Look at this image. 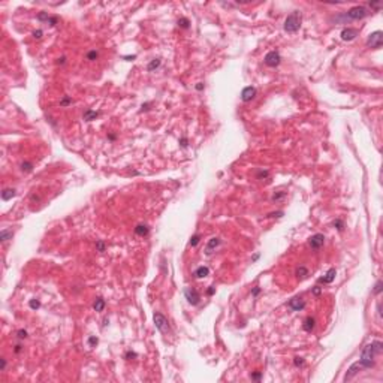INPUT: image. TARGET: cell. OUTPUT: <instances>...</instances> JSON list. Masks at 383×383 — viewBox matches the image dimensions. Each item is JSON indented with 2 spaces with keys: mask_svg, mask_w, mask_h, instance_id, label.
Segmentation results:
<instances>
[{
  "mask_svg": "<svg viewBox=\"0 0 383 383\" xmlns=\"http://www.w3.org/2000/svg\"><path fill=\"white\" fill-rule=\"evenodd\" d=\"M334 226H337V229H338V230H343V228H344V224H343V222H341V220H335V222H334Z\"/></svg>",
  "mask_w": 383,
  "mask_h": 383,
  "instance_id": "cell-31",
  "label": "cell"
},
{
  "mask_svg": "<svg viewBox=\"0 0 383 383\" xmlns=\"http://www.w3.org/2000/svg\"><path fill=\"white\" fill-rule=\"evenodd\" d=\"M382 350H383V344H382V341H379V340H376L373 343H370V344H367L364 347V350H362L361 359H359L362 367H364V368H371L374 365L376 355L382 353Z\"/></svg>",
  "mask_w": 383,
  "mask_h": 383,
  "instance_id": "cell-1",
  "label": "cell"
},
{
  "mask_svg": "<svg viewBox=\"0 0 383 383\" xmlns=\"http://www.w3.org/2000/svg\"><path fill=\"white\" fill-rule=\"evenodd\" d=\"M208 274H210V269L207 266H199L195 271V277H198V279H205Z\"/></svg>",
  "mask_w": 383,
  "mask_h": 383,
  "instance_id": "cell-16",
  "label": "cell"
},
{
  "mask_svg": "<svg viewBox=\"0 0 383 383\" xmlns=\"http://www.w3.org/2000/svg\"><path fill=\"white\" fill-rule=\"evenodd\" d=\"M15 196V190L14 189H5L2 192V199L3 201H9L11 198H14Z\"/></svg>",
  "mask_w": 383,
  "mask_h": 383,
  "instance_id": "cell-17",
  "label": "cell"
},
{
  "mask_svg": "<svg viewBox=\"0 0 383 383\" xmlns=\"http://www.w3.org/2000/svg\"><path fill=\"white\" fill-rule=\"evenodd\" d=\"M153 320H154V325L156 328L159 329L162 334H166L169 332V323H168V319L165 317L162 313H154L153 316Z\"/></svg>",
  "mask_w": 383,
  "mask_h": 383,
  "instance_id": "cell-3",
  "label": "cell"
},
{
  "mask_svg": "<svg viewBox=\"0 0 383 383\" xmlns=\"http://www.w3.org/2000/svg\"><path fill=\"white\" fill-rule=\"evenodd\" d=\"M31 169H33V165L29 163V162H25V163L21 165V171H23V172H31Z\"/></svg>",
  "mask_w": 383,
  "mask_h": 383,
  "instance_id": "cell-24",
  "label": "cell"
},
{
  "mask_svg": "<svg viewBox=\"0 0 383 383\" xmlns=\"http://www.w3.org/2000/svg\"><path fill=\"white\" fill-rule=\"evenodd\" d=\"M259 292H260V289H259V287H254V289H253V292H252V293H253V296H256V295H257V293H259Z\"/></svg>",
  "mask_w": 383,
  "mask_h": 383,
  "instance_id": "cell-42",
  "label": "cell"
},
{
  "mask_svg": "<svg viewBox=\"0 0 383 383\" xmlns=\"http://www.w3.org/2000/svg\"><path fill=\"white\" fill-rule=\"evenodd\" d=\"M299 25H301V12L299 11H295V12H292V14L286 18V21H285V30L287 33H295V31H298Z\"/></svg>",
  "mask_w": 383,
  "mask_h": 383,
  "instance_id": "cell-2",
  "label": "cell"
},
{
  "mask_svg": "<svg viewBox=\"0 0 383 383\" xmlns=\"http://www.w3.org/2000/svg\"><path fill=\"white\" fill-rule=\"evenodd\" d=\"M11 238H12V232H11V230H2V232H0V240H2L3 242L11 240Z\"/></svg>",
  "mask_w": 383,
  "mask_h": 383,
  "instance_id": "cell-22",
  "label": "cell"
},
{
  "mask_svg": "<svg viewBox=\"0 0 383 383\" xmlns=\"http://www.w3.org/2000/svg\"><path fill=\"white\" fill-rule=\"evenodd\" d=\"M368 15V9L364 8V6H355V8L349 9L346 12V18H350V19H361Z\"/></svg>",
  "mask_w": 383,
  "mask_h": 383,
  "instance_id": "cell-5",
  "label": "cell"
},
{
  "mask_svg": "<svg viewBox=\"0 0 383 383\" xmlns=\"http://www.w3.org/2000/svg\"><path fill=\"white\" fill-rule=\"evenodd\" d=\"M33 37H35V39H41L42 37V30H36L35 33H33Z\"/></svg>",
  "mask_w": 383,
  "mask_h": 383,
  "instance_id": "cell-35",
  "label": "cell"
},
{
  "mask_svg": "<svg viewBox=\"0 0 383 383\" xmlns=\"http://www.w3.org/2000/svg\"><path fill=\"white\" fill-rule=\"evenodd\" d=\"M283 196H285V192H281V193H279V195H274L273 196V201H279V199H281Z\"/></svg>",
  "mask_w": 383,
  "mask_h": 383,
  "instance_id": "cell-36",
  "label": "cell"
},
{
  "mask_svg": "<svg viewBox=\"0 0 383 383\" xmlns=\"http://www.w3.org/2000/svg\"><path fill=\"white\" fill-rule=\"evenodd\" d=\"M335 275H337V271H335V268H331L329 271L325 274V277H322V279H319V283H325V285H328V283H332L334 279H335Z\"/></svg>",
  "mask_w": 383,
  "mask_h": 383,
  "instance_id": "cell-13",
  "label": "cell"
},
{
  "mask_svg": "<svg viewBox=\"0 0 383 383\" xmlns=\"http://www.w3.org/2000/svg\"><path fill=\"white\" fill-rule=\"evenodd\" d=\"M199 240H201V235H199V234L193 235V236H192V240H190V246H192V247H195L196 244L199 242Z\"/></svg>",
  "mask_w": 383,
  "mask_h": 383,
  "instance_id": "cell-25",
  "label": "cell"
},
{
  "mask_svg": "<svg viewBox=\"0 0 383 383\" xmlns=\"http://www.w3.org/2000/svg\"><path fill=\"white\" fill-rule=\"evenodd\" d=\"M202 88H204V84H201V82H199V84L196 85V90H202Z\"/></svg>",
  "mask_w": 383,
  "mask_h": 383,
  "instance_id": "cell-46",
  "label": "cell"
},
{
  "mask_svg": "<svg viewBox=\"0 0 383 383\" xmlns=\"http://www.w3.org/2000/svg\"><path fill=\"white\" fill-rule=\"evenodd\" d=\"M70 102H72V100H70V99H69V97H64V99H63V100H62V105H63V106H66V105H69Z\"/></svg>",
  "mask_w": 383,
  "mask_h": 383,
  "instance_id": "cell-38",
  "label": "cell"
},
{
  "mask_svg": "<svg viewBox=\"0 0 383 383\" xmlns=\"http://www.w3.org/2000/svg\"><path fill=\"white\" fill-rule=\"evenodd\" d=\"M280 60H281V57L280 54L277 51H269L268 54L265 56V64L269 66V68H275V66H279L280 64Z\"/></svg>",
  "mask_w": 383,
  "mask_h": 383,
  "instance_id": "cell-6",
  "label": "cell"
},
{
  "mask_svg": "<svg viewBox=\"0 0 383 383\" xmlns=\"http://www.w3.org/2000/svg\"><path fill=\"white\" fill-rule=\"evenodd\" d=\"M367 45H368L370 48H373V50H379L382 45H383V33L380 30L371 33V35L368 36Z\"/></svg>",
  "mask_w": 383,
  "mask_h": 383,
  "instance_id": "cell-4",
  "label": "cell"
},
{
  "mask_svg": "<svg viewBox=\"0 0 383 383\" xmlns=\"http://www.w3.org/2000/svg\"><path fill=\"white\" fill-rule=\"evenodd\" d=\"M296 275H298V279H305V277L308 275V269L304 268V266H299L298 269H296Z\"/></svg>",
  "mask_w": 383,
  "mask_h": 383,
  "instance_id": "cell-21",
  "label": "cell"
},
{
  "mask_svg": "<svg viewBox=\"0 0 383 383\" xmlns=\"http://www.w3.org/2000/svg\"><path fill=\"white\" fill-rule=\"evenodd\" d=\"M97 343H99V340L96 338V337H90V338H88V346L90 347H94Z\"/></svg>",
  "mask_w": 383,
  "mask_h": 383,
  "instance_id": "cell-30",
  "label": "cell"
},
{
  "mask_svg": "<svg viewBox=\"0 0 383 383\" xmlns=\"http://www.w3.org/2000/svg\"><path fill=\"white\" fill-rule=\"evenodd\" d=\"M314 319L313 317H307L305 320H304V325H302V328H304V331H307V332H311L313 329H314Z\"/></svg>",
  "mask_w": 383,
  "mask_h": 383,
  "instance_id": "cell-15",
  "label": "cell"
},
{
  "mask_svg": "<svg viewBox=\"0 0 383 383\" xmlns=\"http://www.w3.org/2000/svg\"><path fill=\"white\" fill-rule=\"evenodd\" d=\"M97 115H99V112L91 111V109H87V111L84 112V120H85V121H91V120H94Z\"/></svg>",
  "mask_w": 383,
  "mask_h": 383,
  "instance_id": "cell-18",
  "label": "cell"
},
{
  "mask_svg": "<svg viewBox=\"0 0 383 383\" xmlns=\"http://www.w3.org/2000/svg\"><path fill=\"white\" fill-rule=\"evenodd\" d=\"M93 308L96 310V311H103V308H105V299L102 298H97L93 304Z\"/></svg>",
  "mask_w": 383,
  "mask_h": 383,
  "instance_id": "cell-20",
  "label": "cell"
},
{
  "mask_svg": "<svg viewBox=\"0 0 383 383\" xmlns=\"http://www.w3.org/2000/svg\"><path fill=\"white\" fill-rule=\"evenodd\" d=\"M323 242H325V235L323 234H314L313 236H310V240H308L310 247L314 248V250L320 248L323 246Z\"/></svg>",
  "mask_w": 383,
  "mask_h": 383,
  "instance_id": "cell-8",
  "label": "cell"
},
{
  "mask_svg": "<svg viewBox=\"0 0 383 383\" xmlns=\"http://www.w3.org/2000/svg\"><path fill=\"white\" fill-rule=\"evenodd\" d=\"M96 57H97V52H96V51H91V52H88V54H87V58H88V60H94Z\"/></svg>",
  "mask_w": 383,
  "mask_h": 383,
  "instance_id": "cell-32",
  "label": "cell"
},
{
  "mask_svg": "<svg viewBox=\"0 0 383 383\" xmlns=\"http://www.w3.org/2000/svg\"><path fill=\"white\" fill-rule=\"evenodd\" d=\"M362 368H364V367H362V364H361L359 361H358V362H355V364H353V365H352L350 368L347 370V373H346V376H344V382L350 380V379L353 377V376H355L356 373H358L359 370H362Z\"/></svg>",
  "mask_w": 383,
  "mask_h": 383,
  "instance_id": "cell-11",
  "label": "cell"
},
{
  "mask_svg": "<svg viewBox=\"0 0 383 383\" xmlns=\"http://www.w3.org/2000/svg\"><path fill=\"white\" fill-rule=\"evenodd\" d=\"M29 305H30V308H39V307H41V302H39L37 299H31L29 302Z\"/></svg>",
  "mask_w": 383,
  "mask_h": 383,
  "instance_id": "cell-27",
  "label": "cell"
},
{
  "mask_svg": "<svg viewBox=\"0 0 383 383\" xmlns=\"http://www.w3.org/2000/svg\"><path fill=\"white\" fill-rule=\"evenodd\" d=\"M287 305L293 310V311H301V310L305 307V302H304V299L301 298V296H295V298H292L289 301Z\"/></svg>",
  "mask_w": 383,
  "mask_h": 383,
  "instance_id": "cell-9",
  "label": "cell"
},
{
  "mask_svg": "<svg viewBox=\"0 0 383 383\" xmlns=\"http://www.w3.org/2000/svg\"><path fill=\"white\" fill-rule=\"evenodd\" d=\"M5 368H6V359L2 358V371H5Z\"/></svg>",
  "mask_w": 383,
  "mask_h": 383,
  "instance_id": "cell-41",
  "label": "cell"
},
{
  "mask_svg": "<svg viewBox=\"0 0 383 383\" xmlns=\"http://www.w3.org/2000/svg\"><path fill=\"white\" fill-rule=\"evenodd\" d=\"M27 337V331H24V329H21V331H18V338H25Z\"/></svg>",
  "mask_w": 383,
  "mask_h": 383,
  "instance_id": "cell-34",
  "label": "cell"
},
{
  "mask_svg": "<svg viewBox=\"0 0 383 383\" xmlns=\"http://www.w3.org/2000/svg\"><path fill=\"white\" fill-rule=\"evenodd\" d=\"M358 36V30L356 29H350V27H347L341 31V39L343 41H353V39Z\"/></svg>",
  "mask_w": 383,
  "mask_h": 383,
  "instance_id": "cell-12",
  "label": "cell"
},
{
  "mask_svg": "<svg viewBox=\"0 0 383 383\" xmlns=\"http://www.w3.org/2000/svg\"><path fill=\"white\" fill-rule=\"evenodd\" d=\"M213 293H214V287H213V286H211V287L208 289V295H213Z\"/></svg>",
  "mask_w": 383,
  "mask_h": 383,
  "instance_id": "cell-45",
  "label": "cell"
},
{
  "mask_svg": "<svg viewBox=\"0 0 383 383\" xmlns=\"http://www.w3.org/2000/svg\"><path fill=\"white\" fill-rule=\"evenodd\" d=\"M184 296H186L187 302L192 304V305H196V304H199L201 296H199V293H198V290L193 289V287H187L186 290H184Z\"/></svg>",
  "mask_w": 383,
  "mask_h": 383,
  "instance_id": "cell-7",
  "label": "cell"
},
{
  "mask_svg": "<svg viewBox=\"0 0 383 383\" xmlns=\"http://www.w3.org/2000/svg\"><path fill=\"white\" fill-rule=\"evenodd\" d=\"M370 6H371V8H376V9H379L380 6H382V3H380V2H377V3H370Z\"/></svg>",
  "mask_w": 383,
  "mask_h": 383,
  "instance_id": "cell-39",
  "label": "cell"
},
{
  "mask_svg": "<svg viewBox=\"0 0 383 383\" xmlns=\"http://www.w3.org/2000/svg\"><path fill=\"white\" fill-rule=\"evenodd\" d=\"M313 293H314V295H319V293H320V287H314V289H313Z\"/></svg>",
  "mask_w": 383,
  "mask_h": 383,
  "instance_id": "cell-44",
  "label": "cell"
},
{
  "mask_svg": "<svg viewBox=\"0 0 383 383\" xmlns=\"http://www.w3.org/2000/svg\"><path fill=\"white\" fill-rule=\"evenodd\" d=\"M181 147H187V139H186V138H183V139H181Z\"/></svg>",
  "mask_w": 383,
  "mask_h": 383,
  "instance_id": "cell-43",
  "label": "cell"
},
{
  "mask_svg": "<svg viewBox=\"0 0 383 383\" xmlns=\"http://www.w3.org/2000/svg\"><path fill=\"white\" fill-rule=\"evenodd\" d=\"M256 96V88L254 87H246L241 91V100L242 102H250Z\"/></svg>",
  "mask_w": 383,
  "mask_h": 383,
  "instance_id": "cell-10",
  "label": "cell"
},
{
  "mask_svg": "<svg viewBox=\"0 0 383 383\" xmlns=\"http://www.w3.org/2000/svg\"><path fill=\"white\" fill-rule=\"evenodd\" d=\"M178 24H180L183 29H187V27H189V19H187V18H181L180 21H178Z\"/></svg>",
  "mask_w": 383,
  "mask_h": 383,
  "instance_id": "cell-28",
  "label": "cell"
},
{
  "mask_svg": "<svg viewBox=\"0 0 383 383\" xmlns=\"http://www.w3.org/2000/svg\"><path fill=\"white\" fill-rule=\"evenodd\" d=\"M252 379H253V380H259V379H260V373H254V374H252Z\"/></svg>",
  "mask_w": 383,
  "mask_h": 383,
  "instance_id": "cell-40",
  "label": "cell"
},
{
  "mask_svg": "<svg viewBox=\"0 0 383 383\" xmlns=\"http://www.w3.org/2000/svg\"><path fill=\"white\" fill-rule=\"evenodd\" d=\"M302 362H304L302 358H298V356L295 358V365H296V367H298V365H302Z\"/></svg>",
  "mask_w": 383,
  "mask_h": 383,
  "instance_id": "cell-37",
  "label": "cell"
},
{
  "mask_svg": "<svg viewBox=\"0 0 383 383\" xmlns=\"http://www.w3.org/2000/svg\"><path fill=\"white\" fill-rule=\"evenodd\" d=\"M135 234L139 235V236H144V235L148 234V228L145 226V224H138V226L135 228Z\"/></svg>",
  "mask_w": 383,
  "mask_h": 383,
  "instance_id": "cell-19",
  "label": "cell"
},
{
  "mask_svg": "<svg viewBox=\"0 0 383 383\" xmlns=\"http://www.w3.org/2000/svg\"><path fill=\"white\" fill-rule=\"evenodd\" d=\"M159 66H160V60H159V58H154V60H153V62H151V63L148 64V70L151 72V70L157 69V68H159Z\"/></svg>",
  "mask_w": 383,
  "mask_h": 383,
  "instance_id": "cell-23",
  "label": "cell"
},
{
  "mask_svg": "<svg viewBox=\"0 0 383 383\" xmlns=\"http://www.w3.org/2000/svg\"><path fill=\"white\" fill-rule=\"evenodd\" d=\"M220 244V240L219 238H211L210 240V242L207 244V248H205V254H211L213 253V250L217 247Z\"/></svg>",
  "mask_w": 383,
  "mask_h": 383,
  "instance_id": "cell-14",
  "label": "cell"
},
{
  "mask_svg": "<svg viewBox=\"0 0 383 383\" xmlns=\"http://www.w3.org/2000/svg\"><path fill=\"white\" fill-rule=\"evenodd\" d=\"M39 19H41V21H50V15L47 14V12H41V14H39V17H37Z\"/></svg>",
  "mask_w": 383,
  "mask_h": 383,
  "instance_id": "cell-26",
  "label": "cell"
},
{
  "mask_svg": "<svg viewBox=\"0 0 383 383\" xmlns=\"http://www.w3.org/2000/svg\"><path fill=\"white\" fill-rule=\"evenodd\" d=\"M382 286H383V285H382V281H377V283H376V286H374V293H376V295H379V293L382 292Z\"/></svg>",
  "mask_w": 383,
  "mask_h": 383,
  "instance_id": "cell-29",
  "label": "cell"
},
{
  "mask_svg": "<svg viewBox=\"0 0 383 383\" xmlns=\"http://www.w3.org/2000/svg\"><path fill=\"white\" fill-rule=\"evenodd\" d=\"M96 247H97L99 252H105V244H103L102 241H99V242L96 244Z\"/></svg>",
  "mask_w": 383,
  "mask_h": 383,
  "instance_id": "cell-33",
  "label": "cell"
}]
</instances>
